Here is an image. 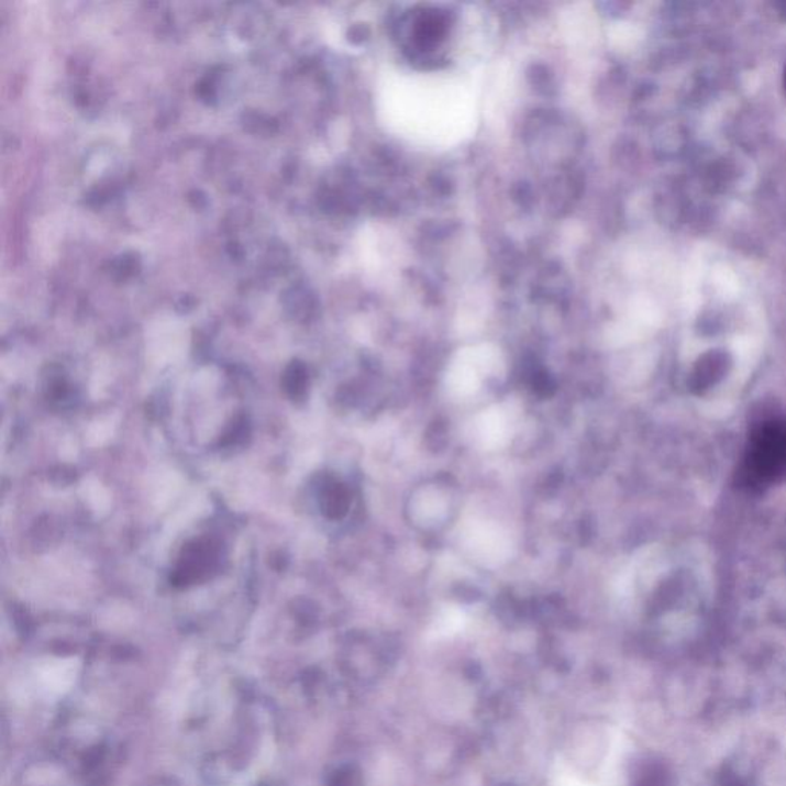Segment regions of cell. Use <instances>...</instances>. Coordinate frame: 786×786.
<instances>
[{
    "label": "cell",
    "mask_w": 786,
    "mask_h": 786,
    "mask_svg": "<svg viewBox=\"0 0 786 786\" xmlns=\"http://www.w3.org/2000/svg\"><path fill=\"white\" fill-rule=\"evenodd\" d=\"M466 626V615L456 607H447L438 616L432 627L433 638H449L460 633Z\"/></svg>",
    "instance_id": "obj_7"
},
{
    "label": "cell",
    "mask_w": 786,
    "mask_h": 786,
    "mask_svg": "<svg viewBox=\"0 0 786 786\" xmlns=\"http://www.w3.org/2000/svg\"><path fill=\"white\" fill-rule=\"evenodd\" d=\"M444 502L441 501L440 498L436 497V494H424L423 499L420 501V506H418V512H420L421 517L424 518V520H435V518L440 517L441 513L444 512Z\"/></svg>",
    "instance_id": "obj_10"
},
{
    "label": "cell",
    "mask_w": 786,
    "mask_h": 786,
    "mask_svg": "<svg viewBox=\"0 0 786 786\" xmlns=\"http://www.w3.org/2000/svg\"><path fill=\"white\" fill-rule=\"evenodd\" d=\"M784 85H785V89H786V67H785V73H784Z\"/></svg>",
    "instance_id": "obj_11"
},
{
    "label": "cell",
    "mask_w": 786,
    "mask_h": 786,
    "mask_svg": "<svg viewBox=\"0 0 786 786\" xmlns=\"http://www.w3.org/2000/svg\"><path fill=\"white\" fill-rule=\"evenodd\" d=\"M41 677L44 690L48 691L49 695L60 696L67 693L75 684L76 669L73 665L46 668Z\"/></svg>",
    "instance_id": "obj_6"
},
{
    "label": "cell",
    "mask_w": 786,
    "mask_h": 786,
    "mask_svg": "<svg viewBox=\"0 0 786 786\" xmlns=\"http://www.w3.org/2000/svg\"><path fill=\"white\" fill-rule=\"evenodd\" d=\"M283 386H285L286 394H288L292 400H297V398L301 397L305 381L303 372L300 370V367L296 366V364L288 367L285 378H283Z\"/></svg>",
    "instance_id": "obj_9"
},
{
    "label": "cell",
    "mask_w": 786,
    "mask_h": 786,
    "mask_svg": "<svg viewBox=\"0 0 786 786\" xmlns=\"http://www.w3.org/2000/svg\"><path fill=\"white\" fill-rule=\"evenodd\" d=\"M723 367H726L723 358H720V356H710L708 362L700 364L699 370L696 372L695 379H693V387L700 390L715 385L716 379L722 377Z\"/></svg>",
    "instance_id": "obj_8"
},
{
    "label": "cell",
    "mask_w": 786,
    "mask_h": 786,
    "mask_svg": "<svg viewBox=\"0 0 786 786\" xmlns=\"http://www.w3.org/2000/svg\"><path fill=\"white\" fill-rule=\"evenodd\" d=\"M464 544L471 555L487 567L506 563L512 553L510 538L494 522H472L464 532Z\"/></svg>",
    "instance_id": "obj_2"
},
{
    "label": "cell",
    "mask_w": 786,
    "mask_h": 786,
    "mask_svg": "<svg viewBox=\"0 0 786 786\" xmlns=\"http://www.w3.org/2000/svg\"><path fill=\"white\" fill-rule=\"evenodd\" d=\"M220 565V547L211 540L193 541L181 552L180 561L171 576L176 587H188L208 579Z\"/></svg>",
    "instance_id": "obj_3"
},
{
    "label": "cell",
    "mask_w": 786,
    "mask_h": 786,
    "mask_svg": "<svg viewBox=\"0 0 786 786\" xmlns=\"http://www.w3.org/2000/svg\"><path fill=\"white\" fill-rule=\"evenodd\" d=\"M476 436H478L479 444L487 451L506 445L510 436V425L505 410L498 406L484 410L476 420Z\"/></svg>",
    "instance_id": "obj_4"
},
{
    "label": "cell",
    "mask_w": 786,
    "mask_h": 786,
    "mask_svg": "<svg viewBox=\"0 0 786 786\" xmlns=\"http://www.w3.org/2000/svg\"><path fill=\"white\" fill-rule=\"evenodd\" d=\"M479 372L461 356L460 362H456L449 370L447 387L455 397L466 398L478 392L481 386V377Z\"/></svg>",
    "instance_id": "obj_5"
},
{
    "label": "cell",
    "mask_w": 786,
    "mask_h": 786,
    "mask_svg": "<svg viewBox=\"0 0 786 786\" xmlns=\"http://www.w3.org/2000/svg\"><path fill=\"white\" fill-rule=\"evenodd\" d=\"M743 486L762 490L786 481V421H764L751 432L739 471Z\"/></svg>",
    "instance_id": "obj_1"
}]
</instances>
